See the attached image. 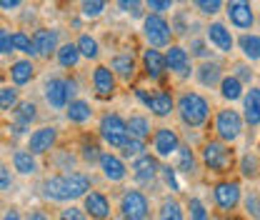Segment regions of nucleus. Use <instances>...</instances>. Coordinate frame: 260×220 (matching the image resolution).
I'll list each match as a JSON object with an SVG mask.
<instances>
[{
  "label": "nucleus",
  "instance_id": "nucleus-1",
  "mask_svg": "<svg viewBox=\"0 0 260 220\" xmlns=\"http://www.w3.org/2000/svg\"><path fill=\"white\" fill-rule=\"evenodd\" d=\"M45 195L53 200H75L88 195L90 190V178L83 173H63V175H53L45 180Z\"/></svg>",
  "mask_w": 260,
  "mask_h": 220
},
{
  "label": "nucleus",
  "instance_id": "nucleus-2",
  "mask_svg": "<svg viewBox=\"0 0 260 220\" xmlns=\"http://www.w3.org/2000/svg\"><path fill=\"white\" fill-rule=\"evenodd\" d=\"M178 115L188 128H200L208 123L210 103L200 93H183L178 98Z\"/></svg>",
  "mask_w": 260,
  "mask_h": 220
},
{
  "label": "nucleus",
  "instance_id": "nucleus-3",
  "mask_svg": "<svg viewBox=\"0 0 260 220\" xmlns=\"http://www.w3.org/2000/svg\"><path fill=\"white\" fill-rule=\"evenodd\" d=\"M200 155H203L205 168L213 170V173L223 175V173H230V168H233V150L228 148L225 143H220V140H208L203 145Z\"/></svg>",
  "mask_w": 260,
  "mask_h": 220
},
{
  "label": "nucleus",
  "instance_id": "nucleus-4",
  "mask_svg": "<svg viewBox=\"0 0 260 220\" xmlns=\"http://www.w3.org/2000/svg\"><path fill=\"white\" fill-rule=\"evenodd\" d=\"M143 35L150 43V48H168L170 38H173V30H170V23L162 15L150 13V15L143 18Z\"/></svg>",
  "mask_w": 260,
  "mask_h": 220
},
{
  "label": "nucleus",
  "instance_id": "nucleus-5",
  "mask_svg": "<svg viewBox=\"0 0 260 220\" xmlns=\"http://www.w3.org/2000/svg\"><path fill=\"white\" fill-rule=\"evenodd\" d=\"M215 133H218L220 143H235L243 133V115L233 108L220 110L215 118Z\"/></svg>",
  "mask_w": 260,
  "mask_h": 220
},
{
  "label": "nucleus",
  "instance_id": "nucleus-6",
  "mask_svg": "<svg viewBox=\"0 0 260 220\" xmlns=\"http://www.w3.org/2000/svg\"><path fill=\"white\" fill-rule=\"evenodd\" d=\"M100 135H103V140H105L110 148H123L130 138L125 120H123L120 115H115V113H110V115H105V118L100 120Z\"/></svg>",
  "mask_w": 260,
  "mask_h": 220
},
{
  "label": "nucleus",
  "instance_id": "nucleus-7",
  "mask_svg": "<svg viewBox=\"0 0 260 220\" xmlns=\"http://www.w3.org/2000/svg\"><path fill=\"white\" fill-rule=\"evenodd\" d=\"M225 13L230 25L238 30H250L255 23V10L250 0H225Z\"/></svg>",
  "mask_w": 260,
  "mask_h": 220
},
{
  "label": "nucleus",
  "instance_id": "nucleus-8",
  "mask_svg": "<svg viewBox=\"0 0 260 220\" xmlns=\"http://www.w3.org/2000/svg\"><path fill=\"white\" fill-rule=\"evenodd\" d=\"M148 198L140 190H125L120 198V213L125 220H145L148 218Z\"/></svg>",
  "mask_w": 260,
  "mask_h": 220
},
{
  "label": "nucleus",
  "instance_id": "nucleus-9",
  "mask_svg": "<svg viewBox=\"0 0 260 220\" xmlns=\"http://www.w3.org/2000/svg\"><path fill=\"white\" fill-rule=\"evenodd\" d=\"M75 93V83L73 80H63V78H50L45 83V100L53 108H68L70 95Z\"/></svg>",
  "mask_w": 260,
  "mask_h": 220
},
{
  "label": "nucleus",
  "instance_id": "nucleus-10",
  "mask_svg": "<svg viewBox=\"0 0 260 220\" xmlns=\"http://www.w3.org/2000/svg\"><path fill=\"white\" fill-rule=\"evenodd\" d=\"M213 198L220 210H235L240 203V183L238 180H220L213 188Z\"/></svg>",
  "mask_w": 260,
  "mask_h": 220
},
{
  "label": "nucleus",
  "instance_id": "nucleus-11",
  "mask_svg": "<svg viewBox=\"0 0 260 220\" xmlns=\"http://www.w3.org/2000/svg\"><path fill=\"white\" fill-rule=\"evenodd\" d=\"M165 68L173 70L178 78H190V55L183 45H168V53H165Z\"/></svg>",
  "mask_w": 260,
  "mask_h": 220
},
{
  "label": "nucleus",
  "instance_id": "nucleus-12",
  "mask_svg": "<svg viewBox=\"0 0 260 220\" xmlns=\"http://www.w3.org/2000/svg\"><path fill=\"white\" fill-rule=\"evenodd\" d=\"M138 98L153 110V115H158V118H168L170 113H173V108H175V103H173V95L168 93V90H155V93H145L143 88L138 90Z\"/></svg>",
  "mask_w": 260,
  "mask_h": 220
},
{
  "label": "nucleus",
  "instance_id": "nucleus-13",
  "mask_svg": "<svg viewBox=\"0 0 260 220\" xmlns=\"http://www.w3.org/2000/svg\"><path fill=\"white\" fill-rule=\"evenodd\" d=\"M153 148H155L158 158H170L173 153H178L180 138L173 128H158L155 135H153Z\"/></svg>",
  "mask_w": 260,
  "mask_h": 220
},
{
  "label": "nucleus",
  "instance_id": "nucleus-14",
  "mask_svg": "<svg viewBox=\"0 0 260 220\" xmlns=\"http://www.w3.org/2000/svg\"><path fill=\"white\" fill-rule=\"evenodd\" d=\"M205 38H208V43L215 45L220 53H230L233 45H235L233 33L228 30V25H223V23H210V25L205 28Z\"/></svg>",
  "mask_w": 260,
  "mask_h": 220
},
{
  "label": "nucleus",
  "instance_id": "nucleus-15",
  "mask_svg": "<svg viewBox=\"0 0 260 220\" xmlns=\"http://www.w3.org/2000/svg\"><path fill=\"white\" fill-rule=\"evenodd\" d=\"M55 140H58V130L55 128H40V130L32 133L30 140H28V153H32V155L48 153L55 145Z\"/></svg>",
  "mask_w": 260,
  "mask_h": 220
},
{
  "label": "nucleus",
  "instance_id": "nucleus-16",
  "mask_svg": "<svg viewBox=\"0 0 260 220\" xmlns=\"http://www.w3.org/2000/svg\"><path fill=\"white\" fill-rule=\"evenodd\" d=\"M160 173V168H158V160L153 155H143L135 158V163H133V178L138 180V183H150V180H155V175Z\"/></svg>",
  "mask_w": 260,
  "mask_h": 220
},
{
  "label": "nucleus",
  "instance_id": "nucleus-17",
  "mask_svg": "<svg viewBox=\"0 0 260 220\" xmlns=\"http://www.w3.org/2000/svg\"><path fill=\"white\" fill-rule=\"evenodd\" d=\"M100 170H103V175L108 178V180H113V183H118V180H123L125 178V173H128V168L123 165V160L118 155H113V153H100Z\"/></svg>",
  "mask_w": 260,
  "mask_h": 220
},
{
  "label": "nucleus",
  "instance_id": "nucleus-18",
  "mask_svg": "<svg viewBox=\"0 0 260 220\" xmlns=\"http://www.w3.org/2000/svg\"><path fill=\"white\" fill-rule=\"evenodd\" d=\"M32 50L35 55H50L58 50V33L55 30H48V28H40V30L32 35Z\"/></svg>",
  "mask_w": 260,
  "mask_h": 220
},
{
  "label": "nucleus",
  "instance_id": "nucleus-19",
  "mask_svg": "<svg viewBox=\"0 0 260 220\" xmlns=\"http://www.w3.org/2000/svg\"><path fill=\"white\" fill-rule=\"evenodd\" d=\"M243 120L248 125H260V88H250L248 93H243Z\"/></svg>",
  "mask_w": 260,
  "mask_h": 220
},
{
  "label": "nucleus",
  "instance_id": "nucleus-20",
  "mask_svg": "<svg viewBox=\"0 0 260 220\" xmlns=\"http://www.w3.org/2000/svg\"><path fill=\"white\" fill-rule=\"evenodd\" d=\"M93 88H95V93L100 98H110L113 95V90H115V75H113L110 68L98 65L95 73H93Z\"/></svg>",
  "mask_w": 260,
  "mask_h": 220
},
{
  "label": "nucleus",
  "instance_id": "nucleus-21",
  "mask_svg": "<svg viewBox=\"0 0 260 220\" xmlns=\"http://www.w3.org/2000/svg\"><path fill=\"white\" fill-rule=\"evenodd\" d=\"M143 65H145V73L153 78V80H160L162 75H165V55H162L160 50H155V48H148L145 53H143Z\"/></svg>",
  "mask_w": 260,
  "mask_h": 220
},
{
  "label": "nucleus",
  "instance_id": "nucleus-22",
  "mask_svg": "<svg viewBox=\"0 0 260 220\" xmlns=\"http://www.w3.org/2000/svg\"><path fill=\"white\" fill-rule=\"evenodd\" d=\"M85 213L95 220H105L110 215V203L103 193H88L85 195Z\"/></svg>",
  "mask_w": 260,
  "mask_h": 220
},
{
  "label": "nucleus",
  "instance_id": "nucleus-23",
  "mask_svg": "<svg viewBox=\"0 0 260 220\" xmlns=\"http://www.w3.org/2000/svg\"><path fill=\"white\" fill-rule=\"evenodd\" d=\"M220 80H223V68L218 63L205 60V63L198 68V83H200V85L213 88V85H220Z\"/></svg>",
  "mask_w": 260,
  "mask_h": 220
},
{
  "label": "nucleus",
  "instance_id": "nucleus-24",
  "mask_svg": "<svg viewBox=\"0 0 260 220\" xmlns=\"http://www.w3.org/2000/svg\"><path fill=\"white\" fill-rule=\"evenodd\" d=\"M238 45H240V53L253 63V60H260V35L255 33H243L238 38Z\"/></svg>",
  "mask_w": 260,
  "mask_h": 220
},
{
  "label": "nucleus",
  "instance_id": "nucleus-25",
  "mask_svg": "<svg viewBox=\"0 0 260 220\" xmlns=\"http://www.w3.org/2000/svg\"><path fill=\"white\" fill-rule=\"evenodd\" d=\"M113 75H120L123 80H130L135 75V58L130 53H120L113 58Z\"/></svg>",
  "mask_w": 260,
  "mask_h": 220
},
{
  "label": "nucleus",
  "instance_id": "nucleus-26",
  "mask_svg": "<svg viewBox=\"0 0 260 220\" xmlns=\"http://www.w3.org/2000/svg\"><path fill=\"white\" fill-rule=\"evenodd\" d=\"M13 168H15L20 175H32V173L38 170L35 155L28 153V150H15V153H13Z\"/></svg>",
  "mask_w": 260,
  "mask_h": 220
},
{
  "label": "nucleus",
  "instance_id": "nucleus-27",
  "mask_svg": "<svg viewBox=\"0 0 260 220\" xmlns=\"http://www.w3.org/2000/svg\"><path fill=\"white\" fill-rule=\"evenodd\" d=\"M90 115H93V110L85 100H70V105H68V120L70 123H85V120H90Z\"/></svg>",
  "mask_w": 260,
  "mask_h": 220
},
{
  "label": "nucleus",
  "instance_id": "nucleus-28",
  "mask_svg": "<svg viewBox=\"0 0 260 220\" xmlns=\"http://www.w3.org/2000/svg\"><path fill=\"white\" fill-rule=\"evenodd\" d=\"M220 95L225 98V100H240L243 98V83L235 78V75H225L223 80H220Z\"/></svg>",
  "mask_w": 260,
  "mask_h": 220
},
{
  "label": "nucleus",
  "instance_id": "nucleus-29",
  "mask_svg": "<svg viewBox=\"0 0 260 220\" xmlns=\"http://www.w3.org/2000/svg\"><path fill=\"white\" fill-rule=\"evenodd\" d=\"M32 63L30 60H18V63H13L10 68V78H13V83L15 85H25V83H30L32 80Z\"/></svg>",
  "mask_w": 260,
  "mask_h": 220
},
{
  "label": "nucleus",
  "instance_id": "nucleus-30",
  "mask_svg": "<svg viewBox=\"0 0 260 220\" xmlns=\"http://www.w3.org/2000/svg\"><path fill=\"white\" fill-rule=\"evenodd\" d=\"M125 125H128L130 138L145 140V138L150 135V123H148V118H143V115H130V120H125Z\"/></svg>",
  "mask_w": 260,
  "mask_h": 220
},
{
  "label": "nucleus",
  "instance_id": "nucleus-31",
  "mask_svg": "<svg viewBox=\"0 0 260 220\" xmlns=\"http://www.w3.org/2000/svg\"><path fill=\"white\" fill-rule=\"evenodd\" d=\"M55 53H58V63L63 65V68H75L78 60H80V53H78V45L75 43H65Z\"/></svg>",
  "mask_w": 260,
  "mask_h": 220
},
{
  "label": "nucleus",
  "instance_id": "nucleus-32",
  "mask_svg": "<svg viewBox=\"0 0 260 220\" xmlns=\"http://www.w3.org/2000/svg\"><path fill=\"white\" fill-rule=\"evenodd\" d=\"M158 220H183V208L178 200L173 198H165L160 205V213H158Z\"/></svg>",
  "mask_w": 260,
  "mask_h": 220
},
{
  "label": "nucleus",
  "instance_id": "nucleus-33",
  "mask_svg": "<svg viewBox=\"0 0 260 220\" xmlns=\"http://www.w3.org/2000/svg\"><path fill=\"white\" fill-rule=\"evenodd\" d=\"M75 45H78V53H80L83 58H90V60H95L98 53H100V48H98V40L93 38V35H80Z\"/></svg>",
  "mask_w": 260,
  "mask_h": 220
},
{
  "label": "nucleus",
  "instance_id": "nucleus-34",
  "mask_svg": "<svg viewBox=\"0 0 260 220\" xmlns=\"http://www.w3.org/2000/svg\"><path fill=\"white\" fill-rule=\"evenodd\" d=\"M178 170H183V173H188V175L195 173V155L188 145H180V148H178Z\"/></svg>",
  "mask_w": 260,
  "mask_h": 220
},
{
  "label": "nucleus",
  "instance_id": "nucleus-35",
  "mask_svg": "<svg viewBox=\"0 0 260 220\" xmlns=\"http://www.w3.org/2000/svg\"><path fill=\"white\" fill-rule=\"evenodd\" d=\"M10 48H13V50H20V53H25V55H35V50H32V40L23 30H18V33L10 35Z\"/></svg>",
  "mask_w": 260,
  "mask_h": 220
},
{
  "label": "nucleus",
  "instance_id": "nucleus-36",
  "mask_svg": "<svg viewBox=\"0 0 260 220\" xmlns=\"http://www.w3.org/2000/svg\"><path fill=\"white\" fill-rule=\"evenodd\" d=\"M35 105L32 103H18L15 105V120H18V125H30L32 120H35Z\"/></svg>",
  "mask_w": 260,
  "mask_h": 220
},
{
  "label": "nucleus",
  "instance_id": "nucleus-37",
  "mask_svg": "<svg viewBox=\"0 0 260 220\" xmlns=\"http://www.w3.org/2000/svg\"><path fill=\"white\" fill-rule=\"evenodd\" d=\"M200 15H218L225 5V0H193Z\"/></svg>",
  "mask_w": 260,
  "mask_h": 220
},
{
  "label": "nucleus",
  "instance_id": "nucleus-38",
  "mask_svg": "<svg viewBox=\"0 0 260 220\" xmlns=\"http://www.w3.org/2000/svg\"><path fill=\"white\" fill-rule=\"evenodd\" d=\"M105 5H108V0H83L80 10H83L85 18H98V15H103Z\"/></svg>",
  "mask_w": 260,
  "mask_h": 220
},
{
  "label": "nucleus",
  "instance_id": "nucleus-39",
  "mask_svg": "<svg viewBox=\"0 0 260 220\" xmlns=\"http://www.w3.org/2000/svg\"><path fill=\"white\" fill-rule=\"evenodd\" d=\"M18 105V90L15 88H0V110H10Z\"/></svg>",
  "mask_w": 260,
  "mask_h": 220
},
{
  "label": "nucleus",
  "instance_id": "nucleus-40",
  "mask_svg": "<svg viewBox=\"0 0 260 220\" xmlns=\"http://www.w3.org/2000/svg\"><path fill=\"white\" fill-rule=\"evenodd\" d=\"M188 208H190V220H210V215H208V210H205V205H203L200 198H190Z\"/></svg>",
  "mask_w": 260,
  "mask_h": 220
},
{
  "label": "nucleus",
  "instance_id": "nucleus-41",
  "mask_svg": "<svg viewBox=\"0 0 260 220\" xmlns=\"http://www.w3.org/2000/svg\"><path fill=\"white\" fill-rule=\"evenodd\" d=\"M125 155L128 158H140L143 150H145V140H138V138H128V143L123 145Z\"/></svg>",
  "mask_w": 260,
  "mask_h": 220
},
{
  "label": "nucleus",
  "instance_id": "nucleus-42",
  "mask_svg": "<svg viewBox=\"0 0 260 220\" xmlns=\"http://www.w3.org/2000/svg\"><path fill=\"white\" fill-rule=\"evenodd\" d=\"M240 170H243V175L245 178H253L255 173H258V158L255 155H243V160H240Z\"/></svg>",
  "mask_w": 260,
  "mask_h": 220
},
{
  "label": "nucleus",
  "instance_id": "nucleus-43",
  "mask_svg": "<svg viewBox=\"0 0 260 220\" xmlns=\"http://www.w3.org/2000/svg\"><path fill=\"white\" fill-rule=\"evenodd\" d=\"M245 210H248V215H253V218L260 220V195L258 193H250V195L245 198Z\"/></svg>",
  "mask_w": 260,
  "mask_h": 220
},
{
  "label": "nucleus",
  "instance_id": "nucleus-44",
  "mask_svg": "<svg viewBox=\"0 0 260 220\" xmlns=\"http://www.w3.org/2000/svg\"><path fill=\"white\" fill-rule=\"evenodd\" d=\"M145 3H148V8H150L155 15H162L165 10H170V8H173V3H175V0H145Z\"/></svg>",
  "mask_w": 260,
  "mask_h": 220
},
{
  "label": "nucleus",
  "instance_id": "nucleus-45",
  "mask_svg": "<svg viewBox=\"0 0 260 220\" xmlns=\"http://www.w3.org/2000/svg\"><path fill=\"white\" fill-rule=\"evenodd\" d=\"M118 5H120V10H123V13L140 15V5H143V0H118Z\"/></svg>",
  "mask_w": 260,
  "mask_h": 220
},
{
  "label": "nucleus",
  "instance_id": "nucleus-46",
  "mask_svg": "<svg viewBox=\"0 0 260 220\" xmlns=\"http://www.w3.org/2000/svg\"><path fill=\"white\" fill-rule=\"evenodd\" d=\"M160 173H162V178H165V183L170 185L173 190H178L180 185H178V180H175V170L170 168V165H165V168H160Z\"/></svg>",
  "mask_w": 260,
  "mask_h": 220
},
{
  "label": "nucleus",
  "instance_id": "nucleus-47",
  "mask_svg": "<svg viewBox=\"0 0 260 220\" xmlns=\"http://www.w3.org/2000/svg\"><path fill=\"white\" fill-rule=\"evenodd\" d=\"M10 185H13V175L5 165H0V190H8Z\"/></svg>",
  "mask_w": 260,
  "mask_h": 220
},
{
  "label": "nucleus",
  "instance_id": "nucleus-48",
  "mask_svg": "<svg viewBox=\"0 0 260 220\" xmlns=\"http://www.w3.org/2000/svg\"><path fill=\"white\" fill-rule=\"evenodd\" d=\"M235 70H238V73H235V78H238L240 83H250V78H253V70H250L248 65H238Z\"/></svg>",
  "mask_w": 260,
  "mask_h": 220
},
{
  "label": "nucleus",
  "instance_id": "nucleus-49",
  "mask_svg": "<svg viewBox=\"0 0 260 220\" xmlns=\"http://www.w3.org/2000/svg\"><path fill=\"white\" fill-rule=\"evenodd\" d=\"M190 48H193V55H198V58H205V55H208L205 43H203V40H198V38H193V40H190Z\"/></svg>",
  "mask_w": 260,
  "mask_h": 220
},
{
  "label": "nucleus",
  "instance_id": "nucleus-50",
  "mask_svg": "<svg viewBox=\"0 0 260 220\" xmlns=\"http://www.w3.org/2000/svg\"><path fill=\"white\" fill-rule=\"evenodd\" d=\"M60 220H85V215H83V210H78V208H68V210L60 213Z\"/></svg>",
  "mask_w": 260,
  "mask_h": 220
},
{
  "label": "nucleus",
  "instance_id": "nucleus-51",
  "mask_svg": "<svg viewBox=\"0 0 260 220\" xmlns=\"http://www.w3.org/2000/svg\"><path fill=\"white\" fill-rule=\"evenodd\" d=\"M8 50H13L10 48V30L0 28V53H8Z\"/></svg>",
  "mask_w": 260,
  "mask_h": 220
},
{
  "label": "nucleus",
  "instance_id": "nucleus-52",
  "mask_svg": "<svg viewBox=\"0 0 260 220\" xmlns=\"http://www.w3.org/2000/svg\"><path fill=\"white\" fill-rule=\"evenodd\" d=\"M83 158H85V160H90V163H93V160H98V158H100V153H98V145H93V143H90V145H85V148H83Z\"/></svg>",
  "mask_w": 260,
  "mask_h": 220
},
{
  "label": "nucleus",
  "instance_id": "nucleus-53",
  "mask_svg": "<svg viewBox=\"0 0 260 220\" xmlns=\"http://www.w3.org/2000/svg\"><path fill=\"white\" fill-rule=\"evenodd\" d=\"M20 3H23V0H0V8H3V10H15Z\"/></svg>",
  "mask_w": 260,
  "mask_h": 220
},
{
  "label": "nucleus",
  "instance_id": "nucleus-54",
  "mask_svg": "<svg viewBox=\"0 0 260 220\" xmlns=\"http://www.w3.org/2000/svg\"><path fill=\"white\" fill-rule=\"evenodd\" d=\"M28 220H50V218H48L43 210H35V213H30V215H28Z\"/></svg>",
  "mask_w": 260,
  "mask_h": 220
},
{
  "label": "nucleus",
  "instance_id": "nucleus-55",
  "mask_svg": "<svg viewBox=\"0 0 260 220\" xmlns=\"http://www.w3.org/2000/svg\"><path fill=\"white\" fill-rule=\"evenodd\" d=\"M3 220H20V213H18V210H8V213L3 215Z\"/></svg>",
  "mask_w": 260,
  "mask_h": 220
},
{
  "label": "nucleus",
  "instance_id": "nucleus-56",
  "mask_svg": "<svg viewBox=\"0 0 260 220\" xmlns=\"http://www.w3.org/2000/svg\"><path fill=\"white\" fill-rule=\"evenodd\" d=\"M258 25H260V18H258Z\"/></svg>",
  "mask_w": 260,
  "mask_h": 220
}]
</instances>
